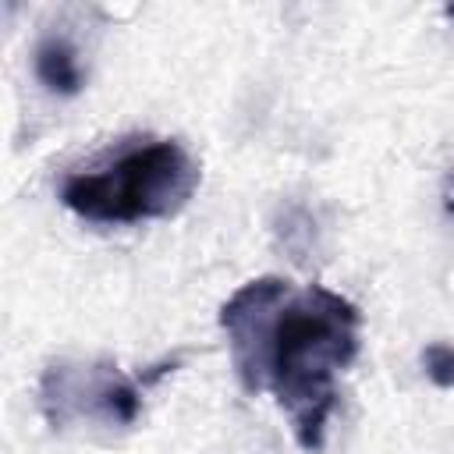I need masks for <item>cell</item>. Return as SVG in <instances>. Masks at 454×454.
Returning a JSON list of instances; mask_svg holds the SVG:
<instances>
[{
  "label": "cell",
  "instance_id": "1",
  "mask_svg": "<svg viewBox=\"0 0 454 454\" xmlns=\"http://www.w3.org/2000/svg\"><path fill=\"white\" fill-rule=\"evenodd\" d=\"M231 362L248 394L270 390L301 450L319 454L337 408V376L358 355L362 312L344 294L284 277L241 284L220 309Z\"/></svg>",
  "mask_w": 454,
  "mask_h": 454
},
{
  "label": "cell",
  "instance_id": "2",
  "mask_svg": "<svg viewBox=\"0 0 454 454\" xmlns=\"http://www.w3.org/2000/svg\"><path fill=\"white\" fill-rule=\"evenodd\" d=\"M199 181L202 170L181 142L153 138L117 153L103 167L67 174L60 202L89 223L167 220L188 206Z\"/></svg>",
  "mask_w": 454,
  "mask_h": 454
},
{
  "label": "cell",
  "instance_id": "3",
  "mask_svg": "<svg viewBox=\"0 0 454 454\" xmlns=\"http://www.w3.org/2000/svg\"><path fill=\"white\" fill-rule=\"evenodd\" d=\"M142 380L121 372L117 362H50L39 380V408L53 429L78 422L135 426L142 411Z\"/></svg>",
  "mask_w": 454,
  "mask_h": 454
},
{
  "label": "cell",
  "instance_id": "4",
  "mask_svg": "<svg viewBox=\"0 0 454 454\" xmlns=\"http://www.w3.org/2000/svg\"><path fill=\"white\" fill-rule=\"evenodd\" d=\"M32 67L35 78L53 92V96H78L85 89V64L78 46L64 35V32H46L35 43L32 53Z\"/></svg>",
  "mask_w": 454,
  "mask_h": 454
},
{
  "label": "cell",
  "instance_id": "5",
  "mask_svg": "<svg viewBox=\"0 0 454 454\" xmlns=\"http://www.w3.org/2000/svg\"><path fill=\"white\" fill-rule=\"evenodd\" d=\"M422 365H426V376L440 387V390H450L454 387V344H429L422 351Z\"/></svg>",
  "mask_w": 454,
  "mask_h": 454
},
{
  "label": "cell",
  "instance_id": "6",
  "mask_svg": "<svg viewBox=\"0 0 454 454\" xmlns=\"http://www.w3.org/2000/svg\"><path fill=\"white\" fill-rule=\"evenodd\" d=\"M443 14H447V18L454 21V4H450V7H443Z\"/></svg>",
  "mask_w": 454,
  "mask_h": 454
},
{
  "label": "cell",
  "instance_id": "7",
  "mask_svg": "<svg viewBox=\"0 0 454 454\" xmlns=\"http://www.w3.org/2000/svg\"><path fill=\"white\" fill-rule=\"evenodd\" d=\"M450 213H454V195H450Z\"/></svg>",
  "mask_w": 454,
  "mask_h": 454
}]
</instances>
